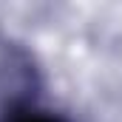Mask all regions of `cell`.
I'll return each instance as SVG.
<instances>
[{"instance_id": "obj_1", "label": "cell", "mask_w": 122, "mask_h": 122, "mask_svg": "<svg viewBox=\"0 0 122 122\" xmlns=\"http://www.w3.org/2000/svg\"><path fill=\"white\" fill-rule=\"evenodd\" d=\"M11 122H54L48 117H40V114H23V117H14Z\"/></svg>"}]
</instances>
